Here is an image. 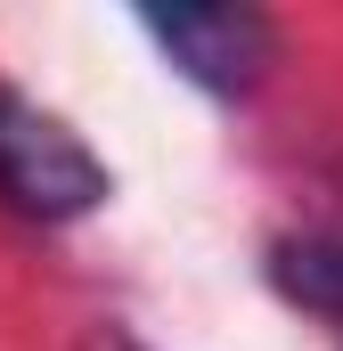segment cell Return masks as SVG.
Instances as JSON below:
<instances>
[{
	"instance_id": "cell-1",
	"label": "cell",
	"mask_w": 343,
	"mask_h": 351,
	"mask_svg": "<svg viewBox=\"0 0 343 351\" xmlns=\"http://www.w3.org/2000/svg\"><path fill=\"white\" fill-rule=\"evenodd\" d=\"M106 196H115V172L82 147V131L0 82V204L16 221L58 229V221L98 213Z\"/></svg>"
},
{
	"instance_id": "cell-3",
	"label": "cell",
	"mask_w": 343,
	"mask_h": 351,
	"mask_svg": "<svg viewBox=\"0 0 343 351\" xmlns=\"http://www.w3.org/2000/svg\"><path fill=\"white\" fill-rule=\"evenodd\" d=\"M270 286L319 319H343V237H294L270 254Z\"/></svg>"
},
{
	"instance_id": "cell-2",
	"label": "cell",
	"mask_w": 343,
	"mask_h": 351,
	"mask_svg": "<svg viewBox=\"0 0 343 351\" xmlns=\"http://www.w3.org/2000/svg\"><path fill=\"white\" fill-rule=\"evenodd\" d=\"M139 33L172 58V74L213 98H237L261 82V66L278 58V25L261 8H147Z\"/></svg>"
}]
</instances>
